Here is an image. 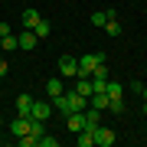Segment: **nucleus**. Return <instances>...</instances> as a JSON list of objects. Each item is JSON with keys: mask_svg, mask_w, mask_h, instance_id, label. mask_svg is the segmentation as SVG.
Returning a JSON list of instances; mask_svg holds the SVG:
<instances>
[{"mask_svg": "<svg viewBox=\"0 0 147 147\" xmlns=\"http://www.w3.org/2000/svg\"><path fill=\"white\" fill-rule=\"evenodd\" d=\"M98 62H105V53H85V56H79V72H75V75H85V79H88L92 69Z\"/></svg>", "mask_w": 147, "mask_h": 147, "instance_id": "obj_1", "label": "nucleus"}, {"mask_svg": "<svg viewBox=\"0 0 147 147\" xmlns=\"http://www.w3.org/2000/svg\"><path fill=\"white\" fill-rule=\"evenodd\" d=\"M92 137H95V144H98V147H111V144L118 141V134L111 131V127H105V124L92 127Z\"/></svg>", "mask_w": 147, "mask_h": 147, "instance_id": "obj_2", "label": "nucleus"}, {"mask_svg": "<svg viewBox=\"0 0 147 147\" xmlns=\"http://www.w3.org/2000/svg\"><path fill=\"white\" fill-rule=\"evenodd\" d=\"M75 72H79V59L75 56H59V75L62 79H75Z\"/></svg>", "mask_w": 147, "mask_h": 147, "instance_id": "obj_3", "label": "nucleus"}, {"mask_svg": "<svg viewBox=\"0 0 147 147\" xmlns=\"http://www.w3.org/2000/svg\"><path fill=\"white\" fill-rule=\"evenodd\" d=\"M65 127H69L72 134L85 131V111H69V115H65Z\"/></svg>", "mask_w": 147, "mask_h": 147, "instance_id": "obj_4", "label": "nucleus"}, {"mask_svg": "<svg viewBox=\"0 0 147 147\" xmlns=\"http://www.w3.org/2000/svg\"><path fill=\"white\" fill-rule=\"evenodd\" d=\"M65 98H69V111H85V108H88V98L79 95L75 88H65Z\"/></svg>", "mask_w": 147, "mask_h": 147, "instance_id": "obj_5", "label": "nucleus"}, {"mask_svg": "<svg viewBox=\"0 0 147 147\" xmlns=\"http://www.w3.org/2000/svg\"><path fill=\"white\" fill-rule=\"evenodd\" d=\"M56 111H53V101H33V118H39V121H49Z\"/></svg>", "mask_w": 147, "mask_h": 147, "instance_id": "obj_6", "label": "nucleus"}, {"mask_svg": "<svg viewBox=\"0 0 147 147\" xmlns=\"http://www.w3.org/2000/svg\"><path fill=\"white\" fill-rule=\"evenodd\" d=\"M33 95H20V98H16V115L20 118H33Z\"/></svg>", "mask_w": 147, "mask_h": 147, "instance_id": "obj_7", "label": "nucleus"}, {"mask_svg": "<svg viewBox=\"0 0 147 147\" xmlns=\"http://www.w3.org/2000/svg\"><path fill=\"white\" fill-rule=\"evenodd\" d=\"M16 42H20V49H26V53H30V49H36L39 36H36V33H33V30H23L20 36H16Z\"/></svg>", "mask_w": 147, "mask_h": 147, "instance_id": "obj_8", "label": "nucleus"}, {"mask_svg": "<svg viewBox=\"0 0 147 147\" xmlns=\"http://www.w3.org/2000/svg\"><path fill=\"white\" fill-rule=\"evenodd\" d=\"M39 20H42V13H39V10H33V7H26V10H23V30H33Z\"/></svg>", "mask_w": 147, "mask_h": 147, "instance_id": "obj_9", "label": "nucleus"}, {"mask_svg": "<svg viewBox=\"0 0 147 147\" xmlns=\"http://www.w3.org/2000/svg\"><path fill=\"white\" fill-rule=\"evenodd\" d=\"M26 134H33V137L39 141V137L46 134V121H39V118H30V121H26Z\"/></svg>", "mask_w": 147, "mask_h": 147, "instance_id": "obj_10", "label": "nucleus"}, {"mask_svg": "<svg viewBox=\"0 0 147 147\" xmlns=\"http://www.w3.org/2000/svg\"><path fill=\"white\" fill-rule=\"evenodd\" d=\"M98 124H101V111L98 108H85V127L92 131V127H98Z\"/></svg>", "mask_w": 147, "mask_h": 147, "instance_id": "obj_11", "label": "nucleus"}, {"mask_svg": "<svg viewBox=\"0 0 147 147\" xmlns=\"http://www.w3.org/2000/svg\"><path fill=\"white\" fill-rule=\"evenodd\" d=\"M108 111H111V115H124V111H127L124 95H121V98H108Z\"/></svg>", "mask_w": 147, "mask_h": 147, "instance_id": "obj_12", "label": "nucleus"}, {"mask_svg": "<svg viewBox=\"0 0 147 147\" xmlns=\"http://www.w3.org/2000/svg\"><path fill=\"white\" fill-rule=\"evenodd\" d=\"M26 121H30V118H20V115H16V121L10 124V134H13V137H23V134H26Z\"/></svg>", "mask_w": 147, "mask_h": 147, "instance_id": "obj_13", "label": "nucleus"}, {"mask_svg": "<svg viewBox=\"0 0 147 147\" xmlns=\"http://www.w3.org/2000/svg\"><path fill=\"white\" fill-rule=\"evenodd\" d=\"M46 92H49V98H56V95H62V92H65L62 79H49V82H46Z\"/></svg>", "mask_w": 147, "mask_h": 147, "instance_id": "obj_14", "label": "nucleus"}, {"mask_svg": "<svg viewBox=\"0 0 147 147\" xmlns=\"http://www.w3.org/2000/svg\"><path fill=\"white\" fill-rule=\"evenodd\" d=\"M105 92H108V98H121V95H124V85H121V82H105Z\"/></svg>", "mask_w": 147, "mask_h": 147, "instance_id": "obj_15", "label": "nucleus"}, {"mask_svg": "<svg viewBox=\"0 0 147 147\" xmlns=\"http://www.w3.org/2000/svg\"><path fill=\"white\" fill-rule=\"evenodd\" d=\"M53 111H59V115H69V98H65V92L53 98Z\"/></svg>", "mask_w": 147, "mask_h": 147, "instance_id": "obj_16", "label": "nucleus"}, {"mask_svg": "<svg viewBox=\"0 0 147 147\" xmlns=\"http://www.w3.org/2000/svg\"><path fill=\"white\" fill-rule=\"evenodd\" d=\"M33 33H36V36H39V39H42V36H49V33H53V23H49V20H46V16H42V20L36 23V26H33Z\"/></svg>", "mask_w": 147, "mask_h": 147, "instance_id": "obj_17", "label": "nucleus"}, {"mask_svg": "<svg viewBox=\"0 0 147 147\" xmlns=\"http://www.w3.org/2000/svg\"><path fill=\"white\" fill-rule=\"evenodd\" d=\"M101 30H105L108 36H121V33H124V30H121V23H118V20H108V23H105Z\"/></svg>", "mask_w": 147, "mask_h": 147, "instance_id": "obj_18", "label": "nucleus"}, {"mask_svg": "<svg viewBox=\"0 0 147 147\" xmlns=\"http://www.w3.org/2000/svg\"><path fill=\"white\" fill-rule=\"evenodd\" d=\"M79 147H95V137H92L88 127H85V131H79Z\"/></svg>", "mask_w": 147, "mask_h": 147, "instance_id": "obj_19", "label": "nucleus"}, {"mask_svg": "<svg viewBox=\"0 0 147 147\" xmlns=\"http://www.w3.org/2000/svg\"><path fill=\"white\" fill-rule=\"evenodd\" d=\"M13 49H20V42H16L13 33H7V36H3V53H13Z\"/></svg>", "mask_w": 147, "mask_h": 147, "instance_id": "obj_20", "label": "nucleus"}, {"mask_svg": "<svg viewBox=\"0 0 147 147\" xmlns=\"http://www.w3.org/2000/svg\"><path fill=\"white\" fill-rule=\"evenodd\" d=\"M36 144H39V147H59V141H56L53 134H42V137H39Z\"/></svg>", "mask_w": 147, "mask_h": 147, "instance_id": "obj_21", "label": "nucleus"}, {"mask_svg": "<svg viewBox=\"0 0 147 147\" xmlns=\"http://www.w3.org/2000/svg\"><path fill=\"white\" fill-rule=\"evenodd\" d=\"M92 23H95V26H105V23H108V13H105V10L92 13Z\"/></svg>", "mask_w": 147, "mask_h": 147, "instance_id": "obj_22", "label": "nucleus"}, {"mask_svg": "<svg viewBox=\"0 0 147 147\" xmlns=\"http://www.w3.org/2000/svg\"><path fill=\"white\" fill-rule=\"evenodd\" d=\"M16 144H20V147H36V137H33V134H23V137H16Z\"/></svg>", "mask_w": 147, "mask_h": 147, "instance_id": "obj_23", "label": "nucleus"}, {"mask_svg": "<svg viewBox=\"0 0 147 147\" xmlns=\"http://www.w3.org/2000/svg\"><path fill=\"white\" fill-rule=\"evenodd\" d=\"M127 88H131V95H141V88H144V82H131V85H127Z\"/></svg>", "mask_w": 147, "mask_h": 147, "instance_id": "obj_24", "label": "nucleus"}, {"mask_svg": "<svg viewBox=\"0 0 147 147\" xmlns=\"http://www.w3.org/2000/svg\"><path fill=\"white\" fill-rule=\"evenodd\" d=\"M7 72H10V65H7V62H3V59H0V79H3V75H7Z\"/></svg>", "mask_w": 147, "mask_h": 147, "instance_id": "obj_25", "label": "nucleus"}, {"mask_svg": "<svg viewBox=\"0 0 147 147\" xmlns=\"http://www.w3.org/2000/svg\"><path fill=\"white\" fill-rule=\"evenodd\" d=\"M7 33H13V30H10V23H0V36H7Z\"/></svg>", "mask_w": 147, "mask_h": 147, "instance_id": "obj_26", "label": "nucleus"}, {"mask_svg": "<svg viewBox=\"0 0 147 147\" xmlns=\"http://www.w3.org/2000/svg\"><path fill=\"white\" fill-rule=\"evenodd\" d=\"M141 95H144V101H147V85H144V88H141Z\"/></svg>", "mask_w": 147, "mask_h": 147, "instance_id": "obj_27", "label": "nucleus"}, {"mask_svg": "<svg viewBox=\"0 0 147 147\" xmlns=\"http://www.w3.org/2000/svg\"><path fill=\"white\" fill-rule=\"evenodd\" d=\"M0 49H3V36H0Z\"/></svg>", "mask_w": 147, "mask_h": 147, "instance_id": "obj_28", "label": "nucleus"}, {"mask_svg": "<svg viewBox=\"0 0 147 147\" xmlns=\"http://www.w3.org/2000/svg\"><path fill=\"white\" fill-rule=\"evenodd\" d=\"M144 115H147V101H144Z\"/></svg>", "mask_w": 147, "mask_h": 147, "instance_id": "obj_29", "label": "nucleus"}]
</instances>
